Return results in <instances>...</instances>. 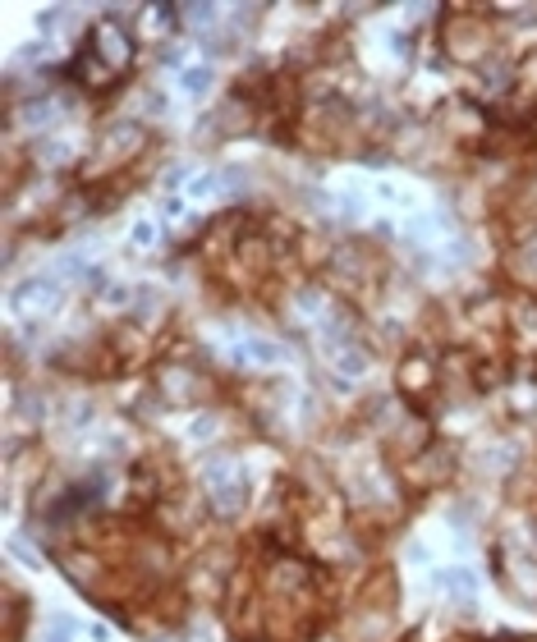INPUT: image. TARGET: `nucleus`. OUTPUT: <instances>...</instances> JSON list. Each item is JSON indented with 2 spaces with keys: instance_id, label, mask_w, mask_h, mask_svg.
I'll return each instance as SVG.
<instances>
[{
  "instance_id": "f257e3e1",
  "label": "nucleus",
  "mask_w": 537,
  "mask_h": 642,
  "mask_svg": "<svg viewBox=\"0 0 537 642\" xmlns=\"http://www.w3.org/2000/svg\"><path fill=\"white\" fill-rule=\"evenodd\" d=\"M202 482V495H207V509L216 514V519H239L243 509H248V473L234 463V454H211L207 463H202L198 473Z\"/></svg>"
},
{
  "instance_id": "f03ea898",
  "label": "nucleus",
  "mask_w": 537,
  "mask_h": 642,
  "mask_svg": "<svg viewBox=\"0 0 537 642\" xmlns=\"http://www.w3.org/2000/svg\"><path fill=\"white\" fill-rule=\"evenodd\" d=\"M207 376L198 372V367L184 358V363H165L161 376H156V390H161L165 404H198L202 395H207Z\"/></svg>"
},
{
  "instance_id": "7ed1b4c3",
  "label": "nucleus",
  "mask_w": 537,
  "mask_h": 642,
  "mask_svg": "<svg viewBox=\"0 0 537 642\" xmlns=\"http://www.w3.org/2000/svg\"><path fill=\"white\" fill-rule=\"evenodd\" d=\"M326 367H331L336 381L354 385V381H363V376L372 372V354H367V344L354 335V339H340V344L326 349Z\"/></svg>"
},
{
  "instance_id": "20e7f679",
  "label": "nucleus",
  "mask_w": 537,
  "mask_h": 642,
  "mask_svg": "<svg viewBox=\"0 0 537 642\" xmlns=\"http://www.w3.org/2000/svg\"><path fill=\"white\" fill-rule=\"evenodd\" d=\"M55 303H60V285H55L51 276H37V280H28V285L14 289V312H23V317H42V312H51Z\"/></svg>"
},
{
  "instance_id": "39448f33",
  "label": "nucleus",
  "mask_w": 537,
  "mask_h": 642,
  "mask_svg": "<svg viewBox=\"0 0 537 642\" xmlns=\"http://www.w3.org/2000/svg\"><path fill=\"white\" fill-rule=\"evenodd\" d=\"M234 354H239L243 367H280L285 363V349L276 344V339H262V335H248L234 344Z\"/></svg>"
},
{
  "instance_id": "423d86ee",
  "label": "nucleus",
  "mask_w": 537,
  "mask_h": 642,
  "mask_svg": "<svg viewBox=\"0 0 537 642\" xmlns=\"http://www.w3.org/2000/svg\"><path fill=\"white\" fill-rule=\"evenodd\" d=\"M432 587H441V592H455V597H473V587H477V578L468 569H436L432 573Z\"/></svg>"
},
{
  "instance_id": "0eeeda50",
  "label": "nucleus",
  "mask_w": 537,
  "mask_h": 642,
  "mask_svg": "<svg viewBox=\"0 0 537 642\" xmlns=\"http://www.w3.org/2000/svg\"><path fill=\"white\" fill-rule=\"evenodd\" d=\"M42 642H74V619H55V624H51V633H46Z\"/></svg>"
},
{
  "instance_id": "6e6552de",
  "label": "nucleus",
  "mask_w": 537,
  "mask_h": 642,
  "mask_svg": "<svg viewBox=\"0 0 537 642\" xmlns=\"http://www.w3.org/2000/svg\"><path fill=\"white\" fill-rule=\"evenodd\" d=\"M184 87L202 92V87H207V69H189V74H184Z\"/></svg>"
},
{
  "instance_id": "1a4fd4ad",
  "label": "nucleus",
  "mask_w": 537,
  "mask_h": 642,
  "mask_svg": "<svg viewBox=\"0 0 537 642\" xmlns=\"http://www.w3.org/2000/svg\"><path fill=\"white\" fill-rule=\"evenodd\" d=\"M152 235H156V230L148 225V220H143V225H133V243H138V248H148V243H152Z\"/></svg>"
},
{
  "instance_id": "9d476101",
  "label": "nucleus",
  "mask_w": 537,
  "mask_h": 642,
  "mask_svg": "<svg viewBox=\"0 0 537 642\" xmlns=\"http://www.w3.org/2000/svg\"><path fill=\"white\" fill-rule=\"evenodd\" d=\"M528 642H537V638H528Z\"/></svg>"
},
{
  "instance_id": "9b49d317",
  "label": "nucleus",
  "mask_w": 537,
  "mask_h": 642,
  "mask_svg": "<svg viewBox=\"0 0 537 642\" xmlns=\"http://www.w3.org/2000/svg\"><path fill=\"white\" fill-rule=\"evenodd\" d=\"M460 642H468V638H460Z\"/></svg>"
}]
</instances>
